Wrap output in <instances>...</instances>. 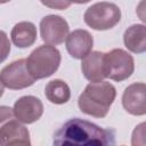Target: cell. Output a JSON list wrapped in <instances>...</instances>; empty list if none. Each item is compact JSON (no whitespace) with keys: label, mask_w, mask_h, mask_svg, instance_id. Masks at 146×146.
Wrapping results in <instances>:
<instances>
[{"label":"cell","mask_w":146,"mask_h":146,"mask_svg":"<svg viewBox=\"0 0 146 146\" xmlns=\"http://www.w3.org/2000/svg\"><path fill=\"white\" fill-rule=\"evenodd\" d=\"M105 54L102 51H91L82 59L81 70L84 78L91 83L102 82L105 78Z\"/></svg>","instance_id":"11"},{"label":"cell","mask_w":146,"mask_h":146,"mask_svg":"<svg viewBox=\"0 0 146 146\" xmlns=\"http://www.w3.org/2000/svg\"><path fill=\"white\" fill-rule=\"evenodd\" d=\"M131 146H146V122L139 123L132 131Z\"/></svg>","instance_id":"16"},{"label":"cell","mask_w":146,"mask_h":146,"mask_svg":"<svg viewBox=\"0 0 146 146\" xmlns=\"http://www.w3.org/2000/svg\"><path fill=\"white\" fill-rule=\"evenodd\" d=\"M94 39L92 35L86 30H74L66 39V49L68 54L76 59H83L92 49Z\"/></svg>","instance_id":"10"},{"label":"cell","mask_w":146,"mask_h":146,"mask_svg":"<svg viewBox=\"0 0 146 146\" xmlns=\"http://www.w3.org/2000/svg\"><path fill=\"white\" fill-rule=\"evenodd\" d=\"M16 120L30 124L38 121L43 113L42 102L34 96H23L15 102L13 108Z\"/></svg>","instance_id":"8"},{"label":"cell","mask_w":146,"mask_h":146,"mask_svg":"<svg viewBox=\"0 0 146 146\" xmlns=\"http://www.w3.org/2000/svg\"><path fill=\"white\" fill-rule=\"evenodd\" d=\"M88 26L97 31H105L114 27L121 19V10L113 2H97L91 5L83 15Z\"/></svg>","instance_id":"4"},{"label":"cell","mask_w":146,"mask_h":146,"mask_svg":"<svg viewBox=\"0 0 146 146\" xmlns=\"http://www.w3.org/2000/svg\"><path fill=\"white\" fill-rule=\"evenodd\" d=\"M116 96V90L110 82L89 83L79 96L78 105L81 112L95 116L104 117L110 111Z\"/></svg>","instance_id":"2"},{"label":"cell","mask_w":146,"mask_h":146,"mask_svg":"<svg viewBox=\"0 0 146 146\" xmlns=\"http://www.w3.org/2000/svg\"><path fill=\"white\" fill-rule=\"evenodd\" d=\"M0 80L2 87L13 90L27 88L32 86L35 81V79L31 75L27 68L26 59H18L5 66L1 70Z\"/></svg>","instance_id":"6"},{"label":"cell","mask_w":146,"mask_h":146,"mask_svg":"<svg viewBox=\"0 0 146 146\" xmlns=\"http://www.w3.org/2000/svg\"><path fill=\"white\" fill-rule=\"evenodd\" d=\"M16 139H30V132L27 128L21 124L18 120H14L13 117H10L8 119L7 122L1 123V129H0L1 146Z\"/></svg>","instance_id":"14"},{"label":"cell","mask_w":146,"mask_h":146,"mask_svg":"<svg viewBox=\"0 0 146 146\" xmlns=\"http://www.w3.org/2000/svg\"><path fill=\"white\" fill-rule=\"evenodd\" d=\"M122 105L132 115L146 114V83L136 82L128 86L122 96Z\"/></svg>","instance_id":"9"},{"label":"cell","mask_w":146,"mask_h":146,"mask_svg":"<svg viewBox=\"0 0 146 146\" xmlns=\"http://www.w3.org/2000/svg\"><path fill=\"white\" fill-rule=\"evenodd\" d=\"M42 5L51 7V8H58V9H64L71 5V2H42Z\"/></svg>","instance_id":"19"},{"label":"cell","mask_w":146,"mask_h":146,"mask_svg":"<svg viewBox=\"0 0 146 146\" xmlns=\"http://www.w3.org/2000/svg\"><path fill=\"white\" fill-rule=\"evenodd\" d=\"M44 95L50 103L62 105L70 100L71 90L66 82H64L63 80L56 79L47 83L44 89Z\"/></svg>","instance_id":"15"},{"label":"cell","mask_w":146,"mask_h":146,"mask_svg":"<svg viewBox=\"0 0 146 146\" xmlns=\"http://www.w3.org/2000/svg\"><path fill=\"white\" fill-rule=\"evenodd\" d=\"M27 68L35 79H44L52 75L59 67L60 52L57 48L43 44L34 49L26 59Z\"/></svg>","instance_id":"3"},{"label":"cell","mask_w":146,"mask_h":146,"mask_svg":"<svg viewBox=\"0 0 146 146\" xmlns=\"http://www.w3.org/2000/svg\"><path fill=\"white\" fill-rule=\"evenodd\" d=\"M10 36L16 47L27 48L36 40V27L31 22H19L13 27Z\"/></svg>","instance_id":"13"},{"label":"cell","mask_w":146,"mask_h":146,"mask_svg":"<svg viewBox=\"0 0 146 146\" xmlns=\"http://www.w3.org/2000/svg\"><path fill=\"white\" fill-rule=\"evenodd\" d=\"M136 13H137V16L139 17V19L141 22L146 23V0H141L137 5Z\"/></svg>","instance_id":"17"},{"label":"cell","mask_w":146,"mask_h":146,"mask_svg":"<svg viewBox=\"0 0 146 146\" xmlns=\"http://www.w3.org/2000/svg\"><path fill=\"white\" fill-rule=\"evenodd\" d=\"M105 74L114 81H123L131 76L135 70V62L130 54L123 49H113L105 54Z\"/></svg>","instance_id":"5"},{"label":"cell","mask_w":146,"mask_h":146,"mask_svg":"<svg viewBox=\"0 0 146 146\" xmlns=\"http://www.w3.org/2000/svg\"><path fill=\"white\" fill-rule=\"evenodd\" d=\"M3 146H31V140L30 139H16V140L9 141L8 144Z\"/></svg>","instance_id":"18"},{"label":"cell","mask_w":146,"mask_h":146,"mask_svg":"<svg viewBox=\"0 0 146 146\" xmlns=\"http://www.w3.org/2000/svg\"><path fill=\"white\" fill-rule=\"evenodd\" d=\"M116 133L79 117L66 121L54 135L52 146H115Z\"/></svg>","instance_id":"1"},{"label":"cell","mask_w":146,"mask_h":146,"mask_svg":"<svg viewBox=\"0 0 146 146\" xmlns=\"http://www.w3.org/2000/svg\"><path fill=\"white\" fill-rule=\"evenodd\" d=\"M67 22L57 15L44 16L40 22L41 39L49 46H56L64 42L68 36Z\"/></svg>","instance_id":"7"},{"label":"cell","mask_w":146,"mask_h":146,"mask_svg":"<svg viewBox=\"0 0 146 146\" xmlns=\"http://www.w3.org/2000/svg\"><path fill=\"white\" fill-rule=\"evenodd\" d=\"M124 46L135 54L146 51V26L141 24H133L129 26L123 34Z\"/></svg>","instance_id":"12"}]
</instances>
